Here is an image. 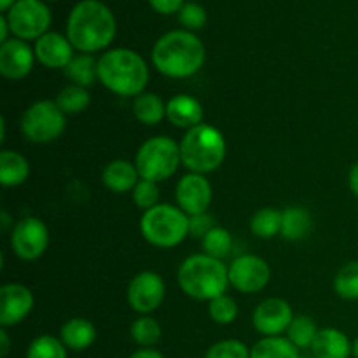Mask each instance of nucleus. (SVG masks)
<instances>
[{
  "mask_svg": "<svg viewBox=\"0 0 358 358\" xmlns=\"http://www.w3.org/2000/svg\"><path fill=\"white\" fill-rule=\"evenodd\" d=\"M117 31L112 10L100 0L76 3L66 20V37L84 55L101 51L112 44Z\"/></svg>",
  "mask_w": 358,
  "mask_h": 358,
  "instance_id": "nucleus-1",
  "label": "nucleus"
},
{
  "mask_svg": "<svg viewBox=\"0 0 358 358\" xmlns=\"http://www.w3.org/2000/svg\"><path fill=\"white\" fill-rule=\"evenodd\" d=\"M206 51L199 37L187 30H173L157 38L152 48V63L170 79H187L205 65Z\"/></svg>",
  "mask_w": 358,
  "mask_h": 358,
  "instance_id": "nucleus-2",
  "label": "nucleus"
},
{
  "mask_svg": "<svg viewBox=\"0 0 358 358\" xmlns=\"http://www.w3.org/2000/svg\"><path fill=\"white\" fill-rule=\"evenodd\" d=\"M149 77L145 59L131 49H110L98 59V80L119 96L136 98L145 93Z\"/></svg>",
  "mask_w": 358,
  "mask_h": 358,
  "instance_id": "nucleus-3",
  "label": "nucleus"
},
{
  "mask_svg": "<svg viewBox=\"0 0 358 358\" xmlns=\"http://www.w3.org/2000/svg\"><path fill=\"white\" fill-rule=\"evenodd\" d=\"M182 292L196 301H212L226 294L229 283V268L219 259L196 254L185 259L177 273Z\"/></svg>",
  "mask_w": 358,
  "mask_h": 358,
  "instance_id": "nucleus-4",
  "label": "nucleus"
},
{
  "mask_svg": "<svg viewBox=\"0 0 358 358\" xmlns=\"http://www.w3.org/2000/svg\"><path fill=\"white\" fill-rule=\"evenodd\" d=\"M227 145L222 133L212 124L187 129L180 140L182 164L191 173H212L226 159Z\"/></svg>",
  "mask_w": 358,
  "mask_h": 358,
  "instance_id": "nucleus-5",
  "label": "nucleus"
},
{
  "mask_svg": "<svg viewBox=\"0 0 358 358\" xmlns=\"http://www.w3.org/2000/svg\"><path fill=\"white\" fill-rule=\"evenodd\" d=\"M140 231L154 247L173 248L189 236V215L178 206L159 203L143 212Z\"/></svg>",
  "mask_w": 358,
  "mask_h": 358,
  "instance_id": "nucleus-6",
  "label": "nucleus"
},
{
  "mask_svg": "<svg viewBox=\"0 0 358 358\" xmlns=\"http://www.w3.org/2000/svg\"><path fill=\"white\" fill-rule=\"evenodd\" d=\"M180 163V143L163 135L145 140L135 156V166L140 178L156 184L175 175Z\"/></svg>",
  "mask_w": 358,
  "mask_h": 358,
  "instance_id": "nucleus-7",
  "label": "nucleus"
},
{
  "mask_svg": "<svg viewBox=\"0 0 358 358\" xmlns=\"http://www.w3.org/2000/svg\"><path fill=\"white\" fill-rule=\"evenodd\" d=\"M21 133L34 143H49L63 135L66 128V114L52 100L35 101L21 115Z\"/></svg>",
  "mask_w": 358,
  "mask_h": 358,
  "instance_id": "nucleus-8",
  "label": "nucleus"
},
{
  "mask_svg": "<svg viewBox=\"0 0 358 358\" xmlns=\"http://www.w3.org/2000/svg\"><path fill=\"white\" fill-rule=\"evenodd\" d=\"M10 31L21 41H38L48 34L51 13L42 0H17L7 13Z\"/></svg>",
  "mask_w": 358,
  "mask_h": 358,
  "instance_id": "nucleus-9",
  "label": "nucleus"
},
{
  "mask_svg": "<svg viewBox=\"0 0 358 358\" xmlns=\"http://www.w3.org/2000/svg\"><path fill=\"white\" fill-rule=\"evenodd\" d=\"M49 245L48 226L37 217H24L10 231V248L21 261H37Z\"/></svg>",
  "mask_w": 358,
  "mask_h": 358,
  "instance_id": "nucleus-10",
  "label": "nucleus"
},
{
  "mask_svg": "<svg viewBox=\"0 0 358 358\" xmlns=\"http://www.w3.org/2000/svg\"><path fill=\"white\" fill-rule=\"evenodd\" d=\"M271 280L269 264L259 255L245 254L229 264V283L241 294H257Z\"/></svg>",
  "mask_w": 358,
  "mask_h": 358,
  "instance_id": "nucleus-11",
  "label": "nucleus"
},
{
  "mask_svg": "<svg viewBox=\"0 0 358 358\" xmlns=\"http://www.w3.org/2000/svg\"><path fill=\"white\" fill-rule=\"evenodd\" d=\"M126 296L133 311L140 315H150L163 304L166 285L157 273L142 271L131 278Z\"/></svg>",
  "mask_w": 358,
  "mask_h": 358,
  "instance_id": "nucleus-12",
  "label": "nucleus"
},
{
  "mask_svg": "<svg viewBox=\"0 0 358 358\" xmlns=\"http://www.w3.org/2000/svg\"><path fill=\"white\" fill-rule=\"evenodd\" d=\"M292 320V306L280 297H269V299L262 301L252 315V324H254L255 331L264 338H273V336L287 332Z\"/></svg>",
  "mask_w": 358,
  "mask_h": 358,
  "instance_id": "nucleus-13",
  "label": "nucleus"
},
{
  "mask_svg": "<svg viewBox=\"0 0 358 358\" xmlns=\"http://www.w3.org/2000/svg\"><path fill=\"white\" fill-rule=\"evenodd\" d=\"M175 198H177V206L189 217L205 213L212 203L213 191L210 182L206 180L205 175L191 173L178 180L177 189H175Z\"/></svg>",
  "mask_w": 358,
  "mask_h": 358,
  "instance_id": "nucleus-14",
  "label": "nucleus"
},
{
  "mask_svg": "<svg viewBox=\"0 0 358 358\" xmlns=\"http://www.w3.org/2000/svg\"><path fill=\"white\" fill-rule=\"evenodd\" d=\"M34 294L21 283L0 287V325L3 329L21 324L34 310Z\"/></svg>",
  "mask_w": 358,
  "mask_h": 358,
  "instance_id": "nucleus-15",
  "label": "nucleus"
},
{
  "mask_svg": "<svg viewBox=\"0 0 358 358\" xmlns=\"http://www.w3.org/2000/svg\"><path fill=\"white\" fill-rule=\"evenodd\" d=\"M35 51L21 38H9L0 44V73L9 80L24 79L35 63Z\"/></svg>",
  "mask_w": 358,
  "mask_h": 358,
  "instance_id": "nucleus-16",
  "label": "nucleus"
},
{
  "mask_svg": "<svg viewBox=\"0 0 358 358\" xmlns=\"http://www.w3.org/2000/svg\"><path fill=\"white\" fill-rule=\"evenodd\" d=\"M35 58L48 69H66L73 55V45L70 44L69 37L56 31H48L38 41H35Z\"/></svg>",
  "mask_w": 358,
  "mask_h": 358,
  "instance_id": "nucleus-17",
  "label": "nucleus"
},
{
  "mask_svg": "<svg viewBox=\"0 0 358 358\" xmlns=\"http://www.w3.org/2000/svg\"><path fill=\"white\" fill-rule=\"evenodd\" d=\"M166 119L177 128L192 129L201 124L203 107L191 94H175L166 101Z\"/></svg>",
  "mask_w": 358,
  "mask_h": 358,
  "instance_id": "nucleus-18",
  "label": "nucleus"
},
{
  "mask_svg": "<svg viewBox=\"0 0 358 358\" xmlns=\"http://www.w3.org/2000/svg\"><path fill=\"white\" fill-rule=\"evenodd\" d=\"M101 180H103V185L108 191L115 192V194H122V192L135 189V185L140 180V175L135 163H129V161L124 159H115L110 161L103 168Z\"/></svg>",
  "mask_w": 358,
  "mask_h": 358,
  "instance_id": "nucleus-19",
  "label": "nucleus"
},
{
  "mask_svg": "<svg viewBox=\"0 0 358 358\" xmlns=\"http://www.w3.org/2000/svg\"><path fill=\"white\" fill-rule=\"evenodd\" d=\"M352 345L353 343L350 341L345 332L334 327H327L318 331L311 352L317 355V358H350Z\"/></svg>",
  "mask_w": 358,
  "mask_h": 358,
  "instance_id": "nucleus-20",
  "label": "nucleus"
},
{
  "mask_svg": "<svg viewBox=\"0 0 358 358\" xmlns=\"http://www.w3.org/2000/svg\"><path fill=\"white\" fill-rule=\"evenodd\" d=\"M59 339L66 350L84 352L96 341V327L86 318H70L59 331Z\"/></svg>",
  "mask_w": 358,
  "mask_h": 358,
  "instance_id": "nucleus-21",
  "label": "nucleus"
},
{
  "mask_svg": "<svg viewBox=\"0 0 358 358\" xmlns=\"http://www.w3.org/2000/svg\"><path fill=\"white\" fill-rule=\"evenodd\" d=\"M30 175V164L23 154L16 150L0 152V184L3 187H17L24 184Z\"/></svg>",
  "mask_w": 358,
  "mask_h": 358,
  "instance_id": "nucleus-22",
  "label": "nucleus"
},
{
  "mask_svg": "<svg viewBox=\"0 0 358 358\" xmlns=\"http://www.w3.org/2000/svg\"><path fill=\"white\" fill-rule=\"evenodd\" d=\"M133 115L145 126H156L166 117V103L156 93H142L133 100Z\"/></svg>",
  "mask_w": 358,
  "mask_h": 358,
  "instance_id": "nucleus-23",
  "label": "nucleus"
},
{
  "mask_svg": "<svg viewBox=\"0 0 358 358\" xmlns=\"http://www.w3.org/2000/svg\"><path fill=\"white\" fill-rule=\"evenodd\" d=\"M301 350L289 338H262L252 346L250 358H299Z\"/></svg>",
  "mask_w": 358,
  "mask_h": 358,
  "instance_id": "nucleus-24",
  "label": "nucleus"
},
{
  "mask_svg": "<svg viewBox=\"0 0 358 358\" xmlns=\"http://www.w3.org/2000/svg\"><path fill=\"white\" fill-rule=\"evenodd\" d=\"M311 231V215L303 206H289L283 210L282 236L289 241H299Z\"/></svg>",
  "mask_w": 358,
  "mask_h": 358,
  "instance_id": "nucleus-25",
  "label": "nucleus"
},
{
  "mask_svg": "<svg viewBox=\"0 0 358 358\" xmlns=\"http://www.w3.org/2000/svg\"><path fill=\"white\" fill-rule=\"evenodd\" d=\"M65 76L77 86L90 87L98 79V62L91 55H77L63 70Z\"/></svg>",
  "mask_w": 358,
  "mask_h": 358,
  "instance_id": "nucleus-26",
  "label": "nucleus"
},
{
  "mask_svg": "<svg viewBox=\"0 0 358 358\" xmlns=\"http://www.w3.org/2000/svg\"><path fill=\"white\" fill-rule=\"evenodd\" d=\"M283 212L276 208H261L252 215L250 231L257 238L271 240L276 234L282 233Z\"/></svg>",
  "mask_w": 358,
  "mask_h": 358,
  "instance_id": "nucleus-27",
  "label": "nucleus"
},
{
  "mask_svg": "<svg viewBox=\"0 0 358 358\" xmlns=\"http://www.w3.org/2000/svg\"><path fill=\"white\" fill-rule=\"evenodd\" d=\"M55 101L66 115H73L80 114V112H84L90 107L91 96L86 87L77 86V84H69V86H65L59 91Z\"/></svg>",
  "mask_w": 358,
  "mask_h": 358,
  "instance_id": "nucleus-28",
  "label": "nucleus"
},
{
  "mask_svg": "<svg viewBox=\"0 0 358 358\" xmlns=\"http://www.w3.org/2000/svg\"><path fill=\"white\" fill-rule=\"evenodd\" d=\"M318 331L320 329L317 327L313 318L306 317V315H299V317H294L292 324L287 331V338L303 352V350H311Z\"/></svg>",
  "mask_w": 358,
  "mask_h": 358,
  "instance_id": "nucleus-29",
  "label": "nucleus"
},
{
  "mask_svg": "<svg viewBox=\"0 0 358 358\" xmlns=\"http://www.w3.org/2000/svg\"><path fill=\"white\" fill-rule=\"evenodd\" d=\"M131 339L140 346V348H152L154 345H157V341L161 339L163 334V329H161L159 322L154 320L149 315H142L140 318H136L131 324Z\"/></svg>",
  "mask_w": 358,
  "mask_h": 358,
  "instance_id": "nucleus-30",
  "label": "nucleus"
},
{
  "mask_svg": "<svg viewBox=\"0 0 358 358\" xmlns=\"http://www.w3.org/2000/svg\"><path fill=\"white\" fill-rule=\"evenodd\" d=\"M334 290L341 299L358 301V261L348 262L336 273Z\"/></svg>",
  "mask_w": 358,
  "mask_h": 358,
  "instance_id": "nucleus-31",
  "label": "nucleus"
},
{
  "mask_svg": "<svg viewBox=\"0 0 358 358\" xmlns=\"http://www.w3.org/2000/svg\"><path fill=\"white\" fill-rule=\"evenodd\" d=\"M201 245L206 255L222 261V259L229 254L231 248H233V238H231L229 231L224 229V227L215 226L205 238H203Z\"/></svg>",
  "mask_w": 358,
  "mask_h": 358,
  "instance_id": "nucleus-32",
  "label": "nucleus"
},
{
  "mask_svg": "<svg viewBox=\"0 0 358 358\" xmlns=\"http://www.w3.org/2000/svg\"><path fill=\"white\" fill-rule=\"evenodd\" d=\"M27 358H66V346L55 336L42 334L30 343Z\"/></svg>",
  "mask_w": 358,
  "mask_h": 358,
  "instance_id": "nucleus-33",
  "label": "nucleus"
},
{
  "mask_svg": "<svg viewBox=\"0 0 358 358\" xmlns=\"http://www.w3.org/2000/svg\"><path fill=\"white\" fill-rule=\"evenodd\" d=\"M208 313H210V318H212L215 324L229 325L236 320L238 304L233 297L227 296V294H222V296L210 301Z\"/></svg>",
  "mask_w": 358,
  "mask_h": 358,
  "instance_id": "nucleus-34",
  "label": "nucleus"
},
{
  "mask_svg": "<svg viewBox=\"0 0 358 358\" xmlns=\"http://www.w3.org/2000/svg\"><path fill=\"white\" fill-rule=\"evenodd\" d=\"M205 358H250V348L238 339H224L210 346Z\"/></svg>",
  "mask_w": 358,
  "mask_h": 358,
  "instance_id": "nucleus-35",
  "label": "nucleus"
},
{
  "mask_svg": "<svg viewBox=\"0 0 358 358\" xmlns=\"http://www.w3.org/2000/svg\"><path fill=\"white\" fill-rule=\"evenodd\" d=\"M131 192H133L131 194L133 203L136 205V208L143 210V212H147V210L159 205V203H157V199H159V189H157L156 182L140 178L138 184L135 185V189H133Z\"/></svg>",
  "mask_w": 358,
  "mask_h": 358,
  "instance_id": "nucleus-36",
  "label": "nucleus"
},
{
  "mask_svg": "<svg viewBox=\"0 0 358 358\" xmlns=\"http://www.w3.org/2000/svg\"><path fill=\"white\" fill-rule=\"evenodd\" d=\"M178 21H180L182 27L187 28V31L201 30L206 24L205 7L194 2L184 3V7L178 10Z\"/></svg>",
  "mask_w": 358,
  "mask_h": 358,
  "instance_id": "nucleus-37",
  "label": "nucleus"
},
{
  "mask_svg": "<svg viewBox=\"0 0 358 358\" xmlns=\"http://www.w3.org/2000/svg\"><path fill=\"white\" fill-rule=\"evenodd\" d=\"M215 227V219L208 212L189 217V234L192 238H205Z\"/></svg>",
  "mask_w": 358,
  "mask_h": 358,
  "instance_id": "nucleus-38",
  "label": "nucleus"
},
{
  "mask_svg": "<svg viewBox=\"0 0 358 358\" xmlns=\"http://www.w3.org/2000/svg\"><path fill=\"white\" fill-rule=\"evenodd\" d=\"M149 3L159 14H173L184 7V0H149Z\"/></svg>",
  "mask_w": 358,
  "mask_h": 358,
  "instance_id": "nucleus-39",
  "label": "nucleus"
},
{
  "mask_svg": "<svg viewBox=\"0 0 358 358\" xmlns=\"http://www.w3.org/2000/svg\"><path fill=\"white\" fill-rule=\"evenodd\" d=\"M129 358H164L163 353L154 348H140L135 353H131Z\"/></svg>",
  "mask_w": 358,
  "mask_h": 358,
  "instance_id": "nucleus-40",
  "label": "nucleus"
},
{
  "mask_svg": "<svg viewBox=\"0 0 358 358\" xmlns=\"http://www.w3.org/2000/svg\"><path fill=\"white\" fill-rule=\"evenodd\" d=\"M348 185H350V189H352L353 194H355L357 198H358V163L353 164L352 170H350Z\"/></svg>",
  "mask_w": 358,
  "mask_h": 358,
  "instance_id": "nucleus-41",
  "label": "nucleus"
},
{
  "mask_svg": "<svg viewBox=\"0 0 358 358\" xmlns=\"http://www.w3.org/2000/svg\"><path fill=\"white\" fill-rule=\"evenodd\" d=\"M9 346H10V341H9V336H7V331L6 329H0V357H7V353H9Z\"/></svg>",
  "mask_w": 358,
  "mask_h": 358,
  "instance_id": "nucleus-42",
  "label": "nucleus"
},
{
  "mask_svg": "<svg viewBox=\"0 0 358 358\" xmlns=\"http://www.w3.org/2000/svg\"><path fill=\"white\" fill-rule=\"evenodd\" d=\"M10 27H9V21H7V16H0V42H7V35H9Z\"/></svg>",
  "mask_w": 358,
  "mask_h": 358,
  "instance_id": "nucleus-43",
  "label": "nucleus"
},
{
  "mask_svg": "<svg viewBox=\"0 0 358 358\" xmlns=\"http://www.w3.org/2000/svg\"><path fill=\"white\" fill-rule=\"evenodd\" d=\"M16 2L17 0H0V10H2V13H9V9Z\"/></svg>",
  "mask_w": 358,
  "mask_h": 358,
  "instance_id": "nucleus-44",
  "label": "nucleus"
},
{
  "mask_svg": "<svg viewBox=\"0 0 358 358\" xmlns=\"http://www.w3.org/2000/svg\"><path fill=\"white\" fill-rule=\"evenodd\" d=\"M0 217H2V229L7 231V229H9V224H10L9 213H7L6 210H2V213H0Z\"/></svg>",
  "mask_w": 358,
  "mask_h": 358,
  "instance_id": "nucleus-45",
  "label": "nucleus"
},
{
  "mask_svg": "<svg viewBox=\"0 0 358 358\" xmlns=\"http://www.w3.org/2000/svg\"><path fill=\"white\" fill-rule=\"evenodd\" d=\"M6 142V119H0V143Z\"/></svg>",
  "mask_w": 358,
  "mask_h": 358,
  "instance_id": "nucleus-46",
  "label": "nucleus"
},
{
  "mask_svg": "<svg viewBox=\"0 0 358 358\" xmlns=\"http://www.w3.org/2000/svg\"><path fill=\"white\" fill-rule=\"evenodd\" d=\"M299 358H317V355H315V353L311 352V350H303V352H301Z\"/></svg>",
  "mask_w": 358,
  "mask_h": 358,
  "instance_id": "nucleus-47",
  "label": "nucleus"
},
{
  "mask_svg": "<svg viewBox=\"0 0 358 358\" xmlns=\"http://www.w3.org/2000/svg\"><path fill=\"white\" fill-rule=\"evenodd\" d=\"M352 355L358 358V338L353 341V345H352Z\"/></svg>",
  "mask_w": 358,
  "mask_h": 358,
  "instance_id": "nucleus-48",
  "label": "nucleus"
},
{
  "mask_svg": "<svg viewBox=\"0 0 358 358\" xmlns=\"http://www.w3.org/2000/svg\"><path fill=\"white\" fill-rule=\"evenodd\" d=\"M51 2H52V0H51Z\"/></svg>",
  "mask_w": 358,
  "mask_h": 358,
  "instance_id": "nucleus-49",
  "label": "nucleus"
}]
</instances>
